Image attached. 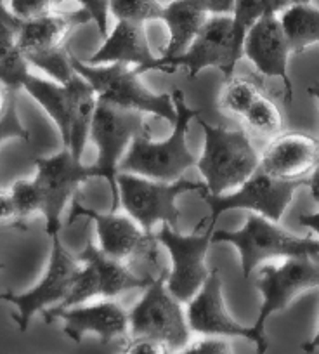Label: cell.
I'll use <instances>...</instances> for the list:
<instances>
[{
  "mask_svg": "<svg viewBox=\"0 0 319 354\" xmlns=\"http://www.w3.org/2000/svg\"><path fill=\"white\" fill-rule=\"evenodd\" d=\"M172 100L175 120L171 138L160 142L153 141L149 129L139 134L122 158L120 172H132L158 181H177L182 179L186 170L198 165V158L188 148V131L191 120L198 118L202 110L188 106L181 88H174Z\"/></svg>",
  "mask_w": 319,
  "mask_h": 354,
  "instance_id": "1",
  "label": "cell"
},
{
  "mask_svg": "<svg viewBox=\"0 0 319 354\" xmlns=\"http://www.w3.org/2000/svg\"><path fill=\"white\" fill-rule=\"evenodd\" d=\"M78 217H89L96 223L99 247L106 254L122 259L132 270L148 280L167 274V264L162 254V241L153 231H146L134 217L127 214H118L117 210L97 212V210L84 207L78 200H73L70 214V223Z\"/></svg>",
  "mask_w": 319,
  "mask_h": 354,
  "instance_id": "2",
  "label": "cell"
},
{
  "mask_svg": "<svg viewBox=\"0 0 319 354\" xmlns=\"http://www.w3.org/2000/svg\"><path fill=\"white\" fill-rule=\"evenodd\" d=\"M205 134V146L198 158V170L209 193L222 195L243 183L260 167V156L245 129L212 125L198 118Z\"/></svg>",
  "mask_w": 319,
  "mask_h": 354,
  "instance_id": "3",
  "label": "cell"
},
{
  "mask_svg": "<svg viewBox=\"0 0 319 354\" xmlns=\"http://www.w3.org/2000/svg\"><path fill=\"white\" fill-rule=\"evenodd\" d=\"M213 243H229L238 248L245 278H250L252 271L267 259H319V240L297 236L260 214H249L245 224L236 231H213Z\"/></svg>",
  "mask_w": 319,
  "mask_h": 354,
  "instance_id": "4",
  "label": "cell"
},
{
  "mask_svg": "<svg viewBox=\"0 0 319 354\" xmlns=\"http://www.w3.org/2000/svg\"><path fill=\"white\" fill-rule=\"evenodd\" d=\"M75 71L94 87L97 97L115 106L137 110L146 115L174 124L175 106L172 94H156L141 82V73L130 64L108 63L89 64L71 54Z\"/></svg>",
  "mask_w": 319,
  "mask_h": 354,
  "instance_id": "5",
  "label": "cell"
},
{
  "mask_svg": "<svg viewBox=\"0 0 319 354\" xmlns=\"http://www.w3.org/2000/svg\"><path fill=\"white\" fill-rule=\"evenodd\" d=\"M117 185L118 198L125 212L149 233L156 223L179 226V196L189 192H196L202 196L209 193L205 183L188 181L184 177L177 181H158L132 172H118Z\"/></svg>",
  "mask_w": 319,
  "mask_h": 354,
  "instance_id": "6",
  "label": "cell"
},
{
  "mask_svg": "<svg viewBox=\"0 0 319 354\" xmlns=\"http://www.w3.org/2000/svg\"><path fill=\"white\" fill-rule=\"evenodd\" d=\"M167 277L168 273L155 278L128 311V335L156 340L171 353H177L191 342V328L182 302L168 290Z\"/></svg>",
  "mask_w": 319,
  "mask_h": 354,
  "instance_id": "7",
  "label": "cell"
},
{
  "mask_svg": "<svg viewBox=\"0 0 319 354\" xmlns=\"http://www.w3.org/2000/svg\"><path fill=\"white\" fill-rule=\"evenodd\" d=\"M144 115L142 111L115 106L101 100L97 103L90 127V139L97 148V158L93 167L97 177H104L110 185L113 193L111 210H117L120 205L117 176L120 172L122 158L130 148L132 141L149 129Z\"/></svg>",
  "mask_w": 319,
  "mask_h": 354,
  "instance_id": "8",
  "label": "cell"
},
{
  "mask_svg": "<svg viewBox=\"0 0 319 354\" xmlns=\"http://www.w3.org/2000/svg\"><path fill=\"white\" fill-rule=\"evenodd\" d=\"M257 288L262 295L259 318L253 330L257 333V351L266 353V323L276 313L284 311L297 297L319 287V259L288 257L281 264H266L257 274Z\"/></svg>",
  "mask_w": 319,
  "mask_h": 354,
  "instance_id": "9",
  "label": "cell"
},
{
  "mask_svg": "<svg viewBox=\"0 0 319 354\" xmlns=\"http://www.w3.org/2000/svg\"><path fill=\"white\" fill-rule=\"evenodd\" d=\"M242 57L243 53L234 40L233 15H212L184 53L168 59L158 57L148 71L174 73L179 68H184L189 77L195 78L206 68H217L227 78L234 75V68Z\"/></svg>",
  "mask_w": 319,
  "mask_h": 354,
  "instance_id": "10",
  "label": "cell"
},
{
  "mask_svg": "<svg viewBox=\"0 0 319 354\" xmlns=\"http://www.w3.org/2000/svg\"><path fill=\"white\" fill-rule=\"evenodd\" d=\"M80 270H82V262L78 261L77 255H71L68 252L59 234H54L49 264L39 283L21 294L2 292L0 301L14 306L16 313L12 315V319L21 332H26L33 316L56 308L68 297Z\"/></svg>",
  "mask_w": 319,
  "mask_h": 354,
  "instance_id": "11",
  "label": "cell"
},
{
  "mask_svg": "<svg viewBox=\"0 0 319 354\" xmlns=\"http://www.w3.org/2000/svg\"><path fill=\"white\" fill-rule=\"evenodd\" d=\"M307 183L309 179H283L259 167L236 192L229 195L206 193L202 198L209 205V217L212 221H217L229 210H249L280 223L284 210L293 200L295 192L302 186H307Z\"/></svg>",
  "mask_w": 319,
  "mask_h": 354,
  "instance_id": "12",
  "label": "cell"
},
{
  "mask_svg": "<svg viewBox=\"0 0 319 354\" xmlns=\"http://www.w3.org/2000/svg\"><path fill=\"white\" fill-rule=\"evenodd\" d=\"M35 167L37 174L33 179L42 198L40 214L46 219V233L52 238L54 234H59L64 207L78 186L89 181L90 177H97V172L93 165H86L77 158L68 148L52 156L37 158Z\"/></svg>",
  "mask_w": 319,
  "mask_h": 354,
  "instance_id": "13",
  "label": "cell"
},
{
  "mask_svg": "<svg viewBox=\"0 0 319 354\" xmlns=\"http://www.w3.org/2000/svg\"><path fill=\"white\" fill-rule=\"evenodd\" d=\"M215 223L209 219V227L203 234H181L168 224H162V230L156 233L171 259L167 287L182 304H188L209 278L206 254L213 243Z\"/></svg>",
  "mask_w": 319,
  "mask_h": 354,
  "instance_id": "14",
  "label": "cell"
},
{
  "mask_svg": "<svg viewBox=\"0 0 319 354\" xmlns=\"http://www.w3.org/2000/svg\"><path fill=\"white\" fill-rule=\"evenodd\" d=\"M291 54L280 15H267L249 30L243 42V56L249 57L262 77L278 78L284 87V103L293 101V84L288 75V57Z\"/></svg>",
  "mask_w": 319,
  "mask_h": 354,
  "instance_id": "15",
  "label": "cell"
},
{
  "mask_svg": "<svg viewBox=\"0 0 319 354\" xmlns=\"http://www.w3.org/2000/svg\"><path fill=\"white\" fill-rule=\"evenodd\" d=\"M44 322L52 323L61 319L63 332L75 340L82 342L87 333H94L101 344H110L124 339L128 333V311H125L113 299H103L96 304H80L54 313H44Z\"/></svg>",
  "mask_w": 319,
  "mask_h": 354,
  "instance_id": "16",
  "label": "cell"
},
{
  "mask_svg": "<svg viewBox=\"0 0 319 354\" xmlns=\"http://www.w3.org/2000/svg\"><path fill=\"white\" fill-rule=\"evenodd\" d=\"M188 323L191 332L200 335L243 337L257 346L259 339L253 326L238 323L229 315L222 294V278L219 268L210 270L209 278L195 297L188 302Z\"/></svg>",
  "mask_w": 319,
  "mask_h": 354,
  "instance_id": "17",
  "label": "cell"
},
{
  "mask_svg": "<svg viewBox=\"0 0 319 354\" xmlns=\"http://www.w3.org/2000/svg\"><path fill=\"white\" fill-rule=\"evenodd\" d=\"M89 21L93 18L84 8L68 12L50 11L32 19H19V47L28 63L33 57L68 49L71 33Z\"/></svg>",
  "mask_w": 319,
  "mask_h": 354,
  "instance_id": "18",
  "label": "cell"
},
{
  "mask_svg": "<svg viewBox=\"0 0 319 354\" xmlns=\"http://www.w3.org/2000/svg\"><path fill=\"white\" fill-rule=\"evenodd\" d=\"M319 162V139L300 132L273 138L260 156V167L283 179H309Z\"/></svg>",
  "mask_w": 319,
  "mask_h": 354,
  "instance_id": "19",
  "label": "cell"
},
{
  "mask_svg": "<svg viewBox=\"0 0 319 354\" xmlns=\"http://www.w3.org/2000/svg\"><path fill=\"white\" fill-rule=\"evenodd\" d=\"M158 57L151 53L146 23L118 21L113 32L108 33L104 44L87 61L89 64L125 63L135 64L139 73H146Z\"/></svg>",
  "mask_w": 319,
  "mask_h": 354,
  "instance_id": "20",
  "label": "cell"
},
{
  "mask_svg": "<svg viewBox=\"0 0 319 354\" xmlns=\"http://www.w3.org/2000/svg\"><path fill=\"white\" fill-rule=\"evenodd\" d=\"M77 257L80 262L90 264L96 270L101 285V299H115L124 292L146 288L151 283V280L135 273L127 262L106 254L99 245L93 241H89Z\"/></svg>",
  "mask_w": 319,
  "mask_h": 354,
  "instance_id": "21",
  "label": "cell"
},
{
  "mask_svg": "<svg viewBox=\"0 0 319 354\" xmlns=\"http://www.w3.org/2000/svg\"><path fill=\"white\" fill-rule=\"evenodd\" d=\"M210 16L212 15L198 0H174L168 6H164L162 19L167 25L168 42L162 57L168 59L184 53L206 25Z\"/></svg>",
  "mask_w": 319,
  "mask_h": 354,
  "instance_id": "22",
  "label": "cell"
},
{
  "mask_svg": "<svg viewBox=\"0 0 319 354\" xmlns=\"http://www.w3.org/2000/svg\"><path fill=\"white\" fill-rule=\"evenodd\" d=\"M19 18L0 0V84L18 93L30 75V63L19 47Z\"/></svg>",
  "mask_w": 319,
  "mask_h": 354,
  "instance_id": "23",
  "label": "cell"
},
{
  "mask_svg": "<svg viewBox=\"0 0 319 354\" xmlns=\"http://www.w3.org/2000/svg\"><path fill=\"white\" fill-rule=\"evenodd\" d=\"M71 91V122H70V139L64 148L70 149L77 158L82 160L86 151L87 141L90 139V127H93L94 113H96L99 97L93 85L75 71L73 77L66 82Z\"/></svg>",
  "mask_w": 319,
  "mask_h": 354,
  "instance_id": "24",
  "label": "cell"
},
{
  "mask_svg": "<svg viewBox=\"0 0 319 354\" xmlns=\"http://www.w3.org/2000/svg\"><path fill=\"white\" fill-rule=\"evenodd\" d=\"M26 93L44 108L50 120L59 131L63 146L68 145L70 139V122H71V91L66 84H59L56 80L28 75L23 84Z\"/></svg>",
  "mask_w": 319,
  "mask_h": 354,
  "instance_id": "25",
  "label": "cell"
},
{
  "mask_svg": "<svg viewBox=\"0 0 319 354\" xmlns=\"http://www.w3.org/2000/svg\"><path fill=\"white\" fill-rule=\"evenodd\" d=\"M280 21L290 42L291 54H302L307 47L319 44V9L314 6H288L281 12Z\"/></svg>",
  "mask_w": 319,
  "mask_h": 354,
  "instance_id": "26",
  "label": "cell"
},
{
  "mask_svg": "<svg viewBox=\"0 0 319 354\" xmlns=\"http://www.w3.org/2000/svg\"><path fill=\"white\" fill-rule=\"evenodd\" d=\"M264 94L259 80L243 75H231L224 80L219 94V108L233 115H245Z\"/></svg>",
  "mask_w": 319,
  "mask_h": 354,
  "instance_id": "27",
  "label": "cell"
},
{
  "mask_svg": "<svg viewBox=\"0 0 319 354\" xmlns=\"http://www.w3.org/2000/svg\"><path fill=\"white\" fill-rule=\"evenodd\" d=\"M291 6L290 0H236L233 12V30L238 49L243 53V42L249 30L267 15H280Z\"/></svg>",
  "mask_w": 319,
  "mask_h": 354,
  "instance_id": "28",
  "label": "cell"
},
{
  "mask_svg": "<svg viewBox=\"0 0 319 354\" xmlns=\"http://www.w3.org/2000/svg\"><path fill=\"white\" fill-rule=\"evenodd\" d=\"M243 118H245L250 131L257 132L260 136H266V138H276L281 131V125H283L280 110L273 103V100H269L266 94H262L249 108V111L243 115Z\"/></svg>",
  "mask_w": 319,
  "mask_h": 354,
  "instance_id": "29",
  "label": "cell"
},
{
  "mask_svg": "<svg viewBox=\"0 0 319 354\" xmlns=\"http://www.w3.org/2000/svg\"><path fill=\"white\" fill-rule=\"evenodd\" d=\"M110 15L118 21L146 23L162 19L164 6L158 0H110Z\"/></svg>",
  "mask_w": 319,
  "mask_h": 354,
  "instance_id": "30",
  "label": "cell"
},
{
  "mask_svg": "<svg viewBox=\"0 0 319 354\" xmlns=\"http://www.w3.org/2000/svg\"><path fill=\"white\" fill-rule=\"evenodd\" d=\"M9 192H11L12 200H14L19 226H25L23 221L26 217L42 210V198H40V192L37 188L35 179H19L11 186Z\"/></svg>",
  "mask_w": 319,
  "mask_h": 354,
  "instance_id": "31",
  "label": "cell"
},
{
  "mask_svg": "<svg viewBox=\"0 0 319 354\" xmlns=\"http://www.w3.org/2000/svg\"><path fill=\"white\" fill-rule=\"evenodd\" d=\"M11 139L18 141H30V132L21 124L18 115V103H16V93L8 91L6 97V108L0 115V145Z\"/></svg>",
  "mask_w": 319,
  "mask_h": 354,
  "instance_id": "32",
  "label": "cell"
},
{
  "mask_svg": "<svg viewBox=\"0 0 319 354\" xmlns=\"http://www.w3.org/2000/svg\"><path fill=\"white\" fill-rule=\"evenodd\" d=\"M64 0H9V9L19 19H32L54 11Z\"/></svg>",
  "mask_w": 319,
  "mask_h": 354,
  "instance_id": "33",
  "label": "cell"
},
{
  "mask_svg": "<svg viewBox=\"0 0 319 354\" xmlns=\"http://www.w3.org/2000/svg\"><path fill=\"white\" fill-rule=\"evenodd\" d=\"M205 339L195 340L189 342L188 346L182 349V353H198V354H231L233 353V346L229 340L219 335H203Z\"/></svg>",
  "mask_w": 319,
  "mask_h": 354,
  "instance_id": "34",
  "label": "cell"
},
{
  "mask_svg": "<svg viewBox=\"0 0 319 354\" xmlns=\"http://www.w3.org/2000/svg\"><path fill=\"white\" fill-rule=\"evenodd\" d=\"M80 8L86 9L96 23L101 35L108 37V19H110V0H77Z\"/></svg>",
  "mask_w": 319,
  "mask_h": 354,
  "instance_id": "35",
  "label": "cell"
},
{
  "mask_svg": "<svg viewBox=\"0 0 319 354\" xmlns=\"http://www.w3.org/2000/svg\"><path fill=\"white\" fill-rule=\"evenodd\" d=\"M124 353H130V354H135V353H171V351L167 349V347L164 346V344L156 342V340H151V339H130L127 344H125L124 347Z\"/></svg>",
  "mask_w": 319,
  "mask_h": 354,
  "instance_id": "36",
  "label": "cell"
},
{
  "mask_svg": "<svg viewBox=\"0 0 319 354\" xmlns=\"http://www.w3.org/2000/svg\"><path fill=\"white\" fill-rule=\"evenodd\" d=\"M0 223L18 224V212H16L14 200H12L11 192H4V189H0Z\"/></svg>",
  "mask_w": 319,
  "mask_h": 354,
  "instance_id": "37",
  "label": "cell"
},
{
  "mask_svg": "<svg viewBox=\"0 0 319 354\" xmlns=\"http://www.w3.org/2000/svg\"><path fill=\"white\" fill-rule=\"evenodd\" d=\"M210 15H233L236 0H198Z\"/></svg>",
  "mask_w": 319,
  "mask_h": 354,
  "instance_id": "38",
  "label": "cell"
},
{
  "mask_svg": "<svg viewBox=\"0 0 319 354\" xmlns=\"http://www.w3.org/2000/svg\"><path fill=\"white\" fill-rule=\"evenodd\" d=\"M298 223L304 227H309L311 231H314L319 236V210L312 214H302V216L298 217Z\"/></svg>",
  "mask_w": 319,
  "mask_h": 354,
  "instance_id": "39",
  "label": "cell"
},
{
  "mask_svg": "<svg viewBox=\"0 0 319 354\" xmlns=\"http://www.w3.org/2000/svg\"><path fill=\"white\" fill-rule=\"evenodd\" d=\"M309 189H311V195L316 202H319V162L318 165L314 167L312 174L309 176V183H307Z\"/></svg>",
  "mask_w": 319,
  "mask_h": 354,
  "instance_id": "40",
  "label": "cell"
},
{
  "mask_svg": "<svg viewBox=\"0 0 319 354\" xmlns=\"http://www.w3.org/2000/svg\"><path fill=\"white\" fill-rule=\"evenodd\" d=\"M302 349H304L305 353H314V351L319 349V328H318V332H316V335L312 337L309 342L302 344Z\"/></svg>",
  "mask_w": 319,
  "mask_h": 354,
  "instance_id": "41",
  "label": "cell"
},
{
  "mask_svg": "<svg viewBox=\"0 0 319 354\" xmlns=\"http://www.w3.org/2000/svg\"><path fill=\"white\" fill-rule=\"evenodd\" d=\"M307 93L311 94L312 97H316V100L319 101V82H318V84H312L311 87L307 88Z\"/></svg>",
  "mask_w": 319,
  "mask_h": 354,
  "instance_id": "42",
  "label": "cell"
},
{
  "mask_svg": "<svg viewBox=\"0 0 319 354\" xmlns=\"http://www.w3.org/2000/svg\"><path fill=\"white\" fill-rule=\"evenodd\" d=\"M2 87H4V85L0 84V88H2ZM4 108H6V103H4V97H2V91H0V115H2Z\"/></svg>",
  "mask_w": 319,
  "mask_h": 354,
  "instance_id": "43",
  "label": "cell"
},
{
  "mask_svg": "<svg viewBox=\"0 0 319 354\" xmlns=\"http://www.w3.org/2000/svg\"><path fill=\"white\" fill-rule=\"evenodd\" d=\"M291 4H311V0H290Z\"/></svg>",
  "mask_w": 319,
  "mask_h": 354,
  "instance_id": "44",
  "label": "cell"
},
{
  "mask_svg": "<svg viewBox=\"0 0 319 354\" xmlns=\"http://www.w3.org/2000/svg\"><path fill=\"white\" fill-rule=\"evenodd\" d=\"M4 268H6V264H4V262H0V270H4Z\"/></svg>",
  "mask_w": 319,
  "mask_h": 354,
  "instance_id": "45",
  "label": "cell"
}]
</instances>
